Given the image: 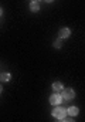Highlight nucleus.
<instances>
[{
    "mask_svg": "<svg viewBox=\"0 0 85 122\" xmlns=\"http://www.w3.org/2000/svg\"><path fill=\"white\" fill-rule=\"evenodd\" d=\"M53 117L57 118V119H60V121H64L65 119V117H67V109L65 108H62V107H60V105H55V108L53 109Z\"/></svg>",
    "mask_w": 85,
    "mask_h": 122,
    "instance_id": "obj_1",
    "label": "nucleus"
},
{
    "mask_svg": "<svg viewBox=\"0 0 85 122\" xmlns=\"http://www.w3.org/2000/svg\"><path fill=\"white\" fill-rule=\"evenodd\" d=\"M60 94H61V97H62V101H71V99H74V97H75V92H74V90H71V88L62 90Z\"/></svg>",
    "mask_w": 85,
    "mask_h": 122,
    "instance_id": "obj_2",
    "label": "nucleus"
},
{
    "mask_svg": "<svg viewBox=\"0 0 85 122\" xmlns=\"http://www.w3.org/2000/svg\"><path fill=\"white\" fill-rule=\"evenodd\" d=\"M62 102V97L60 92H54L51 97H50V104L51 105H60Z\"/></svg>",
    "mask_w": 85,
    "mask_h": 122,
    "instance_id": "obj_3",
    "label": "nucleus"
},
{
    "mask_svg": "<svg viewBox=\"0 0 85 122\" xmlns=\"http://www.w3.org/2000/svg\"><path fill=\"white\" fill-rule=\"evenodd\" d=\"M60 38H68L70 36H71V30L70 29H67V27H64V29H61L60 30Z\"/></svg>",
    "mask_w": 85,
    "mask_h": 122,
    "instance_id": "obj_4",
    "label": "nucleus"
},
{
    "mask_svg": "<svg viewBox=\"0 0 85 122\" xmlns=\"http://www.w3.org/2000/svg\"><path fill=\"white\" fill-rule=\"evenodd\" d=\"M67 114H68L70 117H77V115L80 114V109H78L77 107H70V108L67 109Z\"/></svg>",
    "mask_w": 85,
    "mask_h": 122,
    "instance_id": "obj_5",
    "label": "nucleus"
},
{
    "mask_svg": "<svg viewBox=\"0 0 85 122\" xmlns=\"http://www.w3.org/2000/svg\"><path fill=\"white\" fill-rule=\"evenodd\" d=\"M64 90V85H62V82H60V81H57L53 84V91L54 92H61Z\"/></svg>",
    "mask_w": 85,
    "mask_h": 122,
    "instance_id": "obj_6",
    "label": "nucleus"
},
{
    "mask_svg": "<svg viewBox=\"0 0 85 122\" xmlns=\"http://www.w3.org/2000/svg\"><path fill=\"white\" fill-rule=\"evenodd\" d=\"M30 10H31V11H38V10H40V3H38L37 0L31 1V3H30Z\"/></svg>",
    "mask_w": 85,
    "mask_h": 122,
    "instance_id": "obj_7",
    "label": "nucleus"
},
{
    "mask_svg": "<svg viewBox=\"0 0 85 122\" xmlns=\"http://www.w3.org/2000/svg\"><path fill=\"white\" fill-rule=\"evenodd\" d=\"M0 80H1V81H10V80H11L10 72H1V74H0Z\"/></svg>",
    "mask_w": 85,
    "mask_h": 122,
    "instance_id": "obj_8",
    "label": "nucleus"
},
{
    "mask_svg": "<svg viewBox=\"0 0 85 122\" xmlns=\"http://www.w3.org/2000/svg\"><path fill=\"white\" fill-rule=\"evenodd\" d=\"M61 46H62V38L58 37L55 41H54V47H55V48H61Z\"/></svg>",
    "mask_w": 85,
    "mask_h": 122,
    "instance_id": "obj_9",
    "label": "nucleus"
},
{
    "mask_svg": "<svg viewBox=\"0 0 85 122\" xmlns=\"http://www.w3.org/2000/svg\"><path fill=\"white\" fill-rule=\"evenodd\" d=\"M45 1H47V3H51V1H54V0H45Z\"/></svg>",
    "mask_w": 85,
    "mask_h": 122,
    "instance_id": "obj_10",
    "label": "nucleus"
},
{
    "mask_svg": "<svg viewBox=\"0 0 85 122\" xmlns=\"http://www.w3.org/2000/svg\"><path fill=\"white\" fill-rule=\"evenodd\" d=\"M1 14H3V10H1V7H0V16H1Z\"/></svg>",
    "mask_w": 85,
    "mask_h": 122,
    "instance_id": "obj_11",
    "label": "nucleus"
},
{
    "mask_svg": "<svg viewBox=\"0 0 85 122\" xmlns=\"http://www.w3.org/2000/svg\"><path fill=\"white\" fill-rule=\"evenodd\" d=\"M0 92H1V85H0Z\"/></svg>",
    "mask_w": 85,
    "mask_h": 122,
    "instance_id": "obj_12",
    "label": "nucleus"
},
{
    "mask_svg": "<svg viewBox=\"0 0 85 122\" xmlns=\"http://www.w3.org/2000/svg\"><path fill=\"white\" fill-rule=\"evenodd\" d=\"M37 1H38V0H37Z\"/></svg>",
    "mask_w": 85,
    "mask_h": 122,
    "instance_id": "obj_13",
    "label": "nucleus"
}]
</instances>
